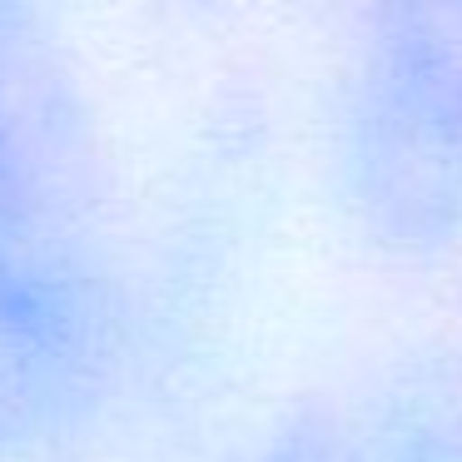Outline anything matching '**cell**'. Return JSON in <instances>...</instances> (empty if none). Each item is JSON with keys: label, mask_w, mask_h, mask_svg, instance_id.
<instances>
[{"label": "cell", "mask_w": 462, "mask_h": 462, "mask_svg": "<svg viewBox=\"0 0 462 462\" xmlns=\"http://www.w3.org/2000/svg\"><path fill=\"white\" fill-rule=\"evenodd\" d=\"M95 368L90 269L0 85V457L65 428Z\"/></svg>", "instance_id": "cell-2"}, {"label": "cell", "mask_w": 462, "mask_h": 462, "mask_svg": "<svg viewBox=\"0 0 462 462\" xmlns=\"http://www.w3.org/2000/svg\"><path fill=\"white\" fill-rule=\"evenodd\" d=\"M333 189L388 254L462 239V45L448 31L393 15L363 45L333 125Z\"/></svg>", "instance_id": "cell-1"}, {"label": "cell", "mask_w": 462, "mask_h": 462, "mask_svg": "<svg viewBox=\"0 0 462 462\" xmlns=\"http://www.w3.org/2000/svg\"><path fill=\"white\" fill-rule=\"evenodd\" d=\"M428 462H462V428H428Z\"/></svg>", "instance_id": "cell-3"}]
</instances>
